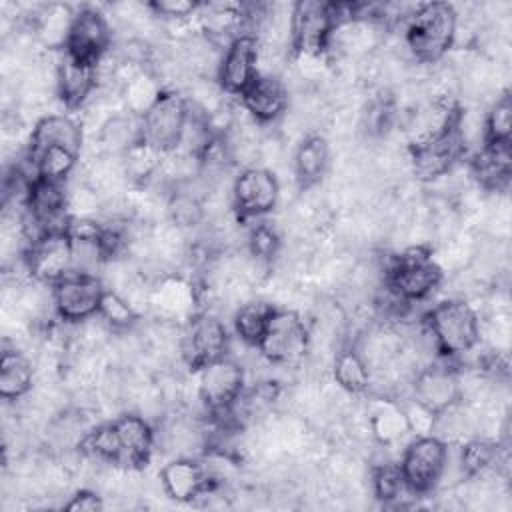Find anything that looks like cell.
<instances>
[{
    "mask_svg": "<svg viewBox=\"0 0 512 512\" xmlns=\"http://www.w3.org/2000/svg\"><path fill=\"white\" fill-rule=\"evenodd\" d=\"M96 140L106 158H122L132 146L142 142V116L128 110L108 116L100 124Z\"/></svg>",
    "mask_w": 512,
    "mask_h": 512,
    "instance_id": "cell-21",
    "label": "cell"
},
{
    "mask_svg": "<svg viewBox=\"0 0 512 512\" xmlns=\"http://www.w3.org/2000/svg\"><path fill=\"white\" fill-rule=\"evenodd\" d=\"M198 398L214 416H228L244 392V368L224 356L206 364L198 372Z\"/></svg>",
    "mask_w": 512,
    "mask_h": 512,
    "instance_id": "cell-13",
    "label": "cell"
},
{
    "mask_svg": "<svg viewBox=\"0 0 512 512\" xmlns=\"http://www.w3.org/2000/svg\"><path fill=\"white\" fill-rule=\"evenodd\" d=\"M274 306L266 304V302H246V304H240L236 314H234V330H236V336L248 344V346H258L264 330H266V324H268V318L272 314Z\"/></svg>",
    "mask_w": 512,
    "mask_h": 512,
    "instance_id": "cell-31",
    "label": "cell"
},
{
    "mask_svg": "<svg viewBox=\"0 0 512 512\" xmlns=\"http://www.w3.org/2000/svg\"><path fill=\"white\" fill-rule=\"evenodd\" d=\"M164 158L166 156L162 152L154 150L146 142H138L120 158L124 178L134 184H144L146 180H150L160 172Z\"/></svg>",
    "mask_w": 512,
    "mask_h": 512,
    "instance_id": "cell-29",
    "label": "cell"
},
{
    "mask_svg": "<svg viewBox=\"0 0 512 512\" xmlns=\"http://www.w3.org/2000/svg\"><path fill=\"white\" fill-rule=\"evenodd\" d=\"M188 98L176 90H164L142 116V142L164 156L178 150L188 120Z\"/></svg>",
    "mask_w": 512,
    "mask_h": 512,
    "instance_id": "cell-6",
    "label": "cell"
},
{
    "mask_svg": "<svg viewBox=\"0 0 512 512\" xmlns=\"http://www.w3.org/2000/svg\"><path fill=\"white\" fill-rule=\"evenodd\" d=\"M332 374L336 384L350 392V394H362L368 390L372 374H370V364L366 362V358L362 356V352L354 346L342 348L336 358H334V366H332Z\"/></svg>",
    "mask_w": 512,
    "mask_h": 512,
    "instance_id": "cell-26",
    "label": "cell"
},
{
    "mask_svg": "<svg viewBox=\"0 0 512 512\" xmlns=\"http://www.w3.org/2000/svg\"><path fill=\"white\" fill-rule=\"evenodd\" d=\"M448 446L440 436H416L398 462L402 480L410 494H428L446 474Z\"/></svg>",
    "mask_w": 512,
    "mask_h": 512,
    "instance_id": "cell-5",
    "label": "cell"
},
{
    "mask_svg": "<svg viewBox=\"0 0 512 512\" xmlns=\"http://www.w3.org/2000/svg\"><path fill=\"white\" fill-rule=\"evenodd\" d=\"M240 104L254 118V122H276L288 110V88L276 74L260 72L256 80L242 92Z\"/></svg>",
    "mask_w": 512,
    "mask_h": 512,
    "instance_id": "cell-19",
    "label": "cell"
},
{
    "mask_svg": "<svg viewBox=\"0 0 512 512\" xmlns=\"http://www.w3.org/2000/svg\"><path fill=\"white\" fill-rule=\"evenodd\" d=\"M96 318L110 330H128L136 324L138 314L134 306L116 290H104Z\"/></svg>",
    "mask_w": 512,
    "mask_h": 512,
    "instance_id": "cell-32",
    "label": "cell"
},
{
    "mask_svg": "<svg viewBox=\"0 0 512 512\" xmlns=\"http://www.w3.org/2000/svg\"><path fill=\"white\" fill-rule=\"evenodd\" d=\"M104 290L100 276L70 272L50 286V300L60 320L84 322L98 314Z\"/></svg>",
    "mask_w": 512,
    "mask_h": 512,
    "instance_id": "cell-12",
    "label": "cell"
},
{
    "mask_svg": "<svg viewBox=\"0 0 512 512\" xmlns=\"http://www.w3.org/2000/svg\"><path fill=\"white\" fill-rule=\"evenodd\" d=\"M260 74V42L252 32L238 34L222 52L216 80L222 92L242 96Z\"/></svg>",
    "mask_w": 512,
    "mask_h": 512,
    "instance_id": "cell-14",
    "label": "cell"
},
{
    "mask_svg": "<svg viewBox=\"0 0 512 512\" xmlns=\"http://www.w3.org/2000/svg\"><path fill=\"white\" fill-rule=\"evenodd\" d=\"M34 384V368L28 356L18 350H4L0 356V396L4 400L24 398Z\"/></svg>",
    "mask_w": 512,
    "mask_h": 512,
    "instance_id": "cell-25",
    "label": "cell"
},
{
    "mask_svg": "<svg viewBox=\"0 0 512 512\" xmlns=\"http://www.w3.org/2000/svg\"><path fill=\"white\" fill-rule=\"evenodd\" d=\"M156 446V432L140 414H122L116 420L88 430L78 448L100 462H108L126 470L148 464Z\"/></svg>",
    "mask_w": 512,
    "mask_h": 512,
    "instance_id": "cell-1",
    "label": "cell"
},
{
    "mask_svg": "<svg viewBox=\"0 0 512 512\" xmlns=\"http://www.w3.org/2000/svg\"><path fill=\"white\" fill-rule=\"evenodd\" d=\"M112 28L108 18L96 8H80L74 12L64 52L74 58L98 64L110 50Z\"/></svg>",
    "mask_w": 512,
    "mask_h": 512,
    "instance_id": "cell-15",
    "label": "cell"
},
{
    "mask_svg": "<svg viewBox=\"0 0 512 512\" xmlns=\"http://www.w3.org/2000/svg\"><path fill=\"white\" fill-rule=\"evenodd\" d=\"M386 288L412 304L430 296L442 282V268L424 246H410L390 258L384 270Z\"/></svg>",
    "mask_w": 512,
    "mask_h": 512,
    "instance_id": "cell-4",
    "label": "cell"
},
{
    "mask_svg": "<svg viewBox=\"0 0 512 512\" xmlns=\"http://www.w3.org/2000/svg\"><path fill=\"white\" fill-rule=\"evenodd\" d=\"M332 2H296L290 18V46L296 56H322L336 28Z\"/></svg>",
    "mask_w": 512,
    "mask_h": 512,
    "instance_id": "cell-10",
    "label": "cell"
},
{
    "mask_svg": "<svg viewBox=\"0 0 512 512\" xmlns=\"http://www.w3.org/2000/svg\"><path fill=\"white\" fill-rule=\"evenodd\" d=\"M26 270L42 284L52 286L72 272V242L68 232L44 234L28 244Z\"/></svg>",
    "mask_w": 512,
    "mask_h": 512,
    "instance_id": "cell-16",
    "label": "cell"
},
{
    "mask_svg": "<svg viewBox=\"0 0 512 512\" xmlns=\"http://www.w3.org/2000/svg\"><path fill=\"white\" fill-rule=\"evenodd\" d=\"M212 482L208 466L200 464L192 456H176L160 470L162 490L176 502L196 500L210 490Z\"/></svg>",
    "mask_w": 512,
    "mask_h": 512,
    "instance_id": "cell-18",
    "label": "cell"
},
{
    "mask_svg": "<svg viewBox=\"0 0 512 512\" xmlns=\"http://www.w3.org/2000/svg\"><path fill=\"white\" fill-rule=\"evenodd\" d=\"M148 8L154 12V16L166 18V20H186L202 8L198 2H188V0H158L148 4Z\"/></svg>",
    "mask_w": 512,
    "mask_h": 512,
    "instance_id": "cell-38",
    "label": "cell"
},
{
    "mask_svg": "<svg viewBox=\"0 0 512 512\" xmlns=\"http://www.w3.org/2000/svg\"><path fill=\"white\" fill-rule=\"evenodd\" d=\"M308 340V328L298 312L274 308L256 348L272 364H296L304 358Z\"/></svg>",
    "mask_w": 512,
    "mask_h": 512,
    "instance_id": "cell-8",
    "label": "cell"
},
{
    "mask_svg": "<svg viewBox=\"0 0 512 512\" xmlns=\"http://www.w3.org/2000/svg\"><path fill=\"white\" fill-rule=\"evenodd\" d=\"M458 14L448 2L418 4L406 18L404 40L412 56L422 64L442 60L454 44Z\"/></svg>",
    "mask_w": 512,
    "mask_h": 512,
    "instance_id": "cell-2",
    "label": "cell"
},
{
    "mask_svg": "<svg viewBox=\"0 0 512 512\" xmlns=\"http://www.w3.org/2000/svg\"><path fill=\"white\" fill-rule=\"evenodd\" d=\"M464 150L466 140L460 130V110H456V114L440 132L412 144V168L416 176L424 180L444 176L452 168V164L464 154Z\"/></svg>",
    "mask_w": 512,
    "mask_h": 512,
    "instance_id": "cell-9",
    "label": "cell"
},
{
    "mask_svg": "<svg viewBox=\"0 0 512 512\" xmlns=\"http://www.w3.org/2000/svg\"><path fill=\"white\" fill-rule=\"evenodd\" d=\"M510 168H512L510 142L484 144L482 150L472 160L474 176L482 186L492 190H500L508 184Z\"/></svg>",
    "mask_w": 512,
    "mask_h": 512,
    "instance_id": "cell-23",
    "label": "cell"
},
{
    "mask_svg": "<svg viewBox=\"0 0 512 512\" xmlns=\"http://www.w3.org/2000/svg\"><path fill=\"white\" fill-rule=\"evenodd\" d=\"M434 348L448 358L470 352L480 342L476 310L462 298H448L432 306L424 318Z\"/></svg>",
    "mask_w": 512,
    "mask_h": 512,
    "instance_id": "cell-3",
    "label": "cell"
},
{
    "mask_svg": "<svg viewBox=\"0 0 512 512\" xmlns=\"http://www.w3.org/2000/svg\"><path fill=\"white\" fill-rule=\"evenodd\" d=\"M368 426H370L374 440L382 446H390L410 432L404 406L398 402H392V400H382L372 410Z\"/></svg>",
    "mask_w": 512,
    "mask_h": 512,
    "instance_id": "cell-27",
    "label": "cell"
},
{
    "mask_svg": "<svg viewBox=\"0 0 512 512\" xmlns=\"http://www.w3.org/2000/svg\"><path fill=\"white\" fill-rule=\"evenodd\" d=\"M372 488H374V494L384 502L398 498L400 492H404V490L408 492V488L402 480V474H400V466L394 462H384L374 468Z\"/></svg>",
    "mask_w": 512,
    "mask_h": 512,
    "instance_id": "cell-36",
    "label": "cell"
},
{
    "mask_svg": "<svg viewBox=\"0 0 512 512\" xmlns=\"http://www.w3.org/2000/svg\"><path fill=\"white\" fill-rule=\"evenodd\" d=\"M462 396L458 374L440 364L426 366L416 372L412 382V400L434 416L452 410Z\"/></svg>",
    "mask_w": 512,
    "mask_h": 512,
    "instance_id": "cell-17",
    "label": "cell"
},
{
    "mask_svg": "<svg viewBox=\"0 0 512 512\" xmlns=\"http://www.w3.org/2000/svg\"><path fill=\"white\" fill-rule=\"evenodd\" d=\"M496 462V446L484 440H472L460 448L458 464L460 472L466 476H476L488 470Z\"/></svg>",
    "mask_w": 512,
    "mask_h": 512,
    "instance_id": "cell-35",
    "label": "cell"
},
{
    "mask_svg": "<svg viewBox=\"0 0 512 512\" xmlns=\"http://www.w3.org/2000/svg\"><path fill=\"white\" fill-rule=\"evenodd\" d=\"M164 92L160 80L148 72V70H136L132 72L124 86H122V98H124V106L128 112L136 114V116H144L148 112V108L160 98V94Z\"/></svg>",
    "mask_w": 512,
    "mask_h": 512,
    "instance_id": "cell-28",
    "label": "cell"
},
{
    "mask_svg": "<svg viewBox=\"0 0 512 512\" xmlns=\"http://www.w3.org/2000/svg\"><path fill=\"white\" fill-rule=\"evenodd\" d=\"M48 146H62L74 152L82 150V128L68 114H46L42 116L30 134L28 150H42Z\"/></svg>",
    "mask_w": 512,
    "mask_h": 512,
    "instance_id": "cell-22",
    "label": "cell"
},
{
    "mask_svg": "<svg viewBox=\"0 0 512 512\" xmlns=\"http://www.w3.org/2000/svg\"><path fill=\"white\" fill-rule=\"evenodd\" d=\"M72 18H74V12H70L68 6L52 4V6L44 8V12H40V18H38L40 38L44 42H48L50 46L64 48Z\"/></svg>",
    "mask_w": 512,
    "mask_h": 512,
    "instance_id": "cell-33",
    "label": "cell"
},
{
    "mask_svg": "<svg viewBox=\"0 0 512 512\" xmlns=\"http://www.w3.org/2000/svg\"><path fill=\"white\" fill-rule=\"evenodd\" d=\"M228 348L230 336L218 316L198 312L186 320L180 336V356L192 372L228 356Z\"/></svg>",
    "mask_w": 512,
    "mask_h": 512,
    "instance_id": "cell-7",
    "label": "cell"
},
{
    "mask_svg": "<svg viewBox=\"0 0 512 512\" xmlns=\"http://www.w3.org/2000/svg\"><path fill=\"white\" fill-rule=\"evenodd\" d=\"M98 84V64L80 60L62 50L56 64V92L66 108H80Z\"/></svg>",
    "mask_w": 512,
    "mask_h": 512,
    "instance_id": "cell-20",
    "label": "cell"
},
{
    "mask_svg": "<svg viewBox=\"0 0 512 512\" xmlns=\"http://www.w3.org/2000/svg\"><path fill=\"white\" fill-rule=\"evenodd\" d=\"M62 508L68 512H98L104 508V502L94 490H78Z\"/></svg>",
    "mask_w": 512,
    "mask_h": 512,
    "instance_id": "cell-39",
    "label": "cell"
},
{
    "mask_svg": "<svg viewBox=\"0 0 512 512\" xmlns=\"http://www.w3.org/2000/svg\"><path fill=\"white\" fill-rule=\"evenodd\" d=\"M280 198V182L270 168L246 166L232 180L230 202L238 218H260L272 212Z\"/></svg>",
    "mask_w": 512,
    "mask_h": 512,
    "instance_id": "cell-11",
    "label": "cell"
},
{
    "mask_svg": "<svg viewBox=\"0 0 512 512\" xmlns=\"http://www.w3.org/2000/svg\"><path fill=\"white\" fill-rule=\"evenodd\" d=\"M278 248H280V238L272 226L258 224L256 228H252L248 236V252L252 260L268 266L272 258L278 254Z\"/></svg>",
    "mask_w": 512,
    "mask_h": 512,
    "instance_id": "cell-37",
    "label": "cell"
},
{
    "mask_svg": "<svg viewBox=\"0 0 512 512\" xmlns=\"http://www.w3.org/2000/svg\"><path fill=\"white\" fill-rule=\"evenodd\" d=\"M152 302L168 318L186 316L194 306V290L188 282L180 278H166L154 292Z\"/></svg>",
    "mask_w": 512,
    "mask_h": 512,
    "instance_id": "cell-30",
    "label": "cell"
},
{
    "mask_svg": "<svg viewBox=\"0 0 512 512\" xmlns=\"http://www.w3.org/2000/svg\"><path fill=\"white\" fill-rule=\"evenodd\" d=\"M330 162V150L328 142L320 134H310L306 136L294 152L292 168L294 176L300 182V186L308 188L320 182V178L326 174Z\"/></svg>",
    "mask_w": 512,
    "mask_h": 512,
    "instance_id": "cell-24",
    "label": "cell"
},
{
    "mask_svg": "<svg viewBox=\"0 0 512 512\" xmlns=\"http://www.w3.org/2000/svg\"><path fill=\"white\" fill-rule=\"evenodd\" d=\"M484 144L510 142L512 134V98L504 92L488 110L484 118Z\"/></svg>",
    "mask_w": 512,
    "mask_h": 512,
    "instance_id": "cell-34",
    "label": "cell"
}]
</instances>
